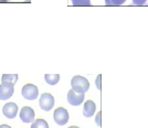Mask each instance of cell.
Masks as SVG:
<instances>
[{
    "mask_svg": "<svg viewBox=\"0 0 148 128\" xmlns=\"http://www.w3.org/2000/svg\"><path fill=\"white\" fill-rule=\"evenodd\" d=\"M68 102L72 106H79L84 102V94H80L71 90L68 93Z\"/></svg>",
    "mask_w": 148,
    "mask_h": 128,
    "instance_id": "7",
    "label": "cell"
},
{
    "mask_svg": "<svg viewBox=\"0 0 148 128\" xmlns=\"http://www.w3.org/2000/svg\"><path fill=\"white\" fill-rule=\"evenodd\" d=\"M72 90L80 94H85L90 90V82L81 75H75L71 81Z\"/></svg>",
    "mask_w": 148,
    "mask_h": 128,
    "instance_id": "1",
    "label": "cell"
},
{
    "mask_svg": "<svg viewBox=\"0 0 148 128\" xmlns=\"http://www.w3.org/2000/svg\"><path fill=\"white\" fill-rule=\"evenodd\" d=\"M0 128H11L9 125H7V124H2V125H0Z\"/></svg>",
    "mask_w": 148,
    "mask_h": 128,
    "instance_id": "18",
    "label": "cell"
},
{
    "mask_svg": "<svg viewBox=\"0 0 148 128\" xmlns=\"http://www.w3.org/2000/svg\"><path fill=\"white\" fill-rule=\"evenodd\" d=\"M54 104H56V99L53 97V95L50 93H43L40 97V101H39V105H40L41 110H45V112H49L52 110Z\"/></svg>",
    "mask_w": 148,
    "mask_h": 128,
    "instance_id": "2",
    "label": "cell"
},
{
    "mask_svg": "<svg viewBox=\"0 0 148 128\" xmlns=\"http://www.w3.org/2000/svg\"><path fill=\"white\" fill-rule=\"evenodd\" d=\"M147 0H133V3L136 5V6H143L146 3Z\"/></svg>",
    "mask_w": 148,
    "mask_h": 128,
    "instance_id": "15",
    "label": "cell"
},
{
    "mask_svg": "<svg viewBox=\"0 0 148 128\" xmlns=\"http://www.w3.org/2000/svg\"><path fill=\"white\" fill-rule=\"evenodd\" d=\"M9 0H0V2H8Z\"/></svg>",
    "mask_w": 148,
    "mask_h": 128,
    "instance_id": "19",
    "label": "cell"
},
{
    "mask_svg": "<svg viewBox=\"0 0 148 128\" xmlns=\"http://www.w3.org/2000/svg\"><path fill=\"white\" fill-rule=\"evenodd\" d=\"M2 113H3V115L6 116L7 118H9V119H12L14 118L17 114H18V106H17V104L14 103H7L3 107H2Z\"/></svg>",
    "mask_w": 148,
    "mask_h": 128,
    "instance_id": "8",
    "label": "cell"
},
{
    "mask_svg": "<svg viewBox=\"0 0 148 128\" xmlns=\"http://www.w3.org/2000/svg\"><path fill=\"white\" fill-rule=\"evenodd\" d=\"M69 128H80V127H77V126H71V127H69Z\"/></svg>",
    "mask_w": 148,
    "mask_h": 128,
    "instance_id": "20",
    "label": "cell"
},
{
    "mask_svg": "<svg viewBox=\"0 0 148 128\" xmlns=\"http://www.w3.org/2000/svg\"><path fill=\"white\" fill-rule=\"evenodd\" d=\"M99 81H101V75L97 76V79H96V86H97V88H101V84H99Z\"/></svg>",
    "mask_w": 148,
    "mask_h": 128,
    "instance_id": "17",
    "label": "cell"
},
{
    "mask_svg": "<svg viewBox=\"0 0 148 128\" xmlns=\"http://www.w3.org/2000/svg\"><path fill=\"white\" fill-rule=\"evenodd\" d=\"M14 93V85L10 83H5L2 82L0 85V99L1 101H7L11 97Z\"/></svg>",
    "mask_w": 148,
    "mask_h": 128,
    "instance_id": "5",
    "label": "cell"
},
{
    "mask_svg": "<svg viewBox=\"0 0 148 128\" xmlns=\"http://www.w3.org/2000/svg\"><path fill=\"white\" fill-rule=\"evenodd\" d=\"M44 79L49 85H56L60 81V75L59 74H45Z\"/></svg>",
    "mask_w": 148,
    "mask_h": 128,
    "instance_id": "10",
    "label": "cell"
},
{
    "mask_svg": "<svg viewBox=\"0 0 148 128\" xmlns=\"http://www.w3.org/2000/svg\"><path fill=\"white\" fill-rule=\"evenodd\" d=\"M31 128H49V124L42 118H39V119L32 123Z\"/></svg>",
    "mask_w": 148,
    "mask_h": 128,
    "instance_id": "12",
    "label": "cell"
},
{
    "mask_svg": "<svg viewBox=\"0 0 148 128\" xmlns=\"http://www.w3.org/2000/svg\"><path fill=\"white\" fill-rule=\"evenodd\" d=\"M19 75L18 74H3L2 75V82L5 83H10V84H16L18 82Z\"/></svg>",
    "mask_w": 148,
    "mask_h": 128,
    "instance_id": "11",
    "label": "cell"
},
{
    "mask_svg": "<svg viewBox=\"0 0 148 128\" xmlns=\"http://www.w3.org/2000/svg\"><path fill=\"white\" fill-rule=\"evenodd\" d=\"M21 94L27 101H34V99H37L38 95H39V90L37 86L33 84H25L21 90Z\"/></svg>",
    "mask_w": 148,
    "mask_h": 128,
    "instance_id": "3",
    "label": "cell"
},
{
    "mask_svg": "<svg viewBox=\"0 0 148 128\" xmlns=\"http://www.w3.org/2000/svg\"><path fill=\"white\" fill-rule=\"evenodd\" d=\"M69 113L68 110H65L64 107H59L54 110L53 114V119L54 122L59 125V126H64L66 123L69 122Z\"/></svg>",
    "mask_w": 148,
    "mask_h": 128,
    "instance_id": "4",
    "label": "cell"
},
{
    "mask_svg": "<svg viewBox=\"0 0 148 128\" xmlns=\"http://www.w3.org/2000/svg\"><path fill=\"white\" fill-rule=\"evenodd\" d=\"M126 2V0H105V3L107 6H121Z\"/></svg>",
    "mask_w": 148,
    "mask_h": 128,
    "instance_id": "14",
    "label": "cell"
},
{
    "mask_svg": "<svg viewBox=\"0 0 148 128\" xmlns=\"http://www.w3.org/2000/svg\"><path fill=\"white\" fill-rule=\"evenodd\" d=\"M73 6H91V0H71Z\"/></svg>",
    "mask_w": 148,
    "mask_h": 128,
    "instance_id": "13",
    "label": "cell"
},
{
    "mask_svg": "<svg viewBox=\"0 0 148 128\" xmlns=\"http://www.w3.org/2000/svg\"><path fill=\"white\" fill-rule=\"evenodd\" d=\"M95 110H96L95 103L93 101H86L85 104H84V107H83V115L87 117V118H90V117H92L94 115Z\"/></svg>",
    "mask_w": 148,
    "mask_h": 128,
    "instance_id": "9",
    "label": "cell"
},
{
    "mask_svg": "<svg viewBox=\"0 0 148 128\" xmlns=\"http://www.w3.org/2000/svg\"><path fill=\"white\" fill-rule=\"evenodd\" d=\"M101 113H99L97 115H96V124H97V126H101Z\"/></svg>",
    "mask_w": 148,
    "mask_h": 128,
    "instance_id": "16",
    "label": "cell"
},
{
    "mask_svg": "<svg viewBox=\"0 0 148 128\" xmlns=\"http://www.w3.org/2000/svg\"><path fill=\"white\" fill-rule=\"evenodd\" d=\"M34 110L30 106H25L20 110V119L23 123H33L34 122Z\"/></svg>",
    "mask_w": 148,
    "mask_h": 128,
    "instance_id": "6",
    "label": "cell"
}]
</instances>
